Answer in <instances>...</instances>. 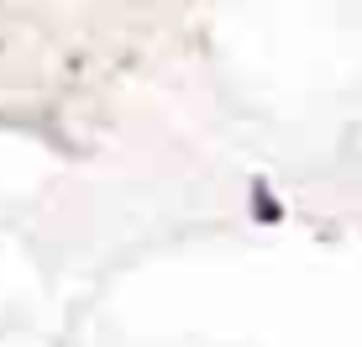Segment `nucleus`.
<instances>
[]
</instances>
